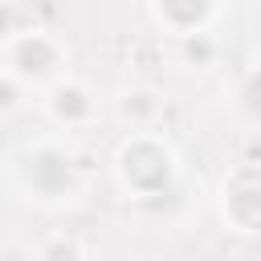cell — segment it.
Wrapping results in <instances>:
<instances>
[{"instance_id": "1", "label": "cell", "mask_w": 261, "mask_h": 261, "mask_svg": "<svg viewBox=\"0 0 261 261\" xmlns=\"http://www.w3.org/2000/svg\"><path fill=\"white\" fill-rule=\"evenodd\" d=\"M114 175L130 196H159L175 179V155L159 135L135 130L114 155Z\"/></svg>"}, {"instance_id": "2", "label": "cell", "mask_w": 261, "mask_h": 261, "mask_svg": "<svg viewBox=\"0 0 261 261\" xmlns=\"http://www.w3.org/2000/svg\"><path fill=\"white\" fill-rule=\"evenodd\" d=\"M8 73L20 86H41V82H57L61 73V45L57 37H49L45 29H16L8 41Z\"/></svg>"}, {"instance_id": "3", "label": "cell", "mask_w": 261, "mask_h": 261, "mask_svg": "<svg viewBox=\"0 0 261 261\" xmlns=\"http://www.w3.org/2000/svg\"><path fill=\"white\" fill-rule=\"evenodd\" d=\"M20 175H24V188L37 192L41 200H65L77 184L73 159L53 143H41L37 151H29L24 163H20Z\"/></svg>"}, {"instance_id": "4", "label": "cell", "mask_w": 261, "mask_h": 261, "mask_svg": "<svg viewBox=\"0 0 261 261\" xmlns=\"http://www.w3.org/2000/svg\"><path fill=\"white\" fill-rule=\"evenodd\" d=\"M224 216L237 232H257L261 220V200H257V167L241 163L228 184H224Z\"/></svg>"}, {"instance_id": "5", "label": "cell", "mask_w": 261, "mask_h": 261, "mask_svg": "<svg viewBox=\"0 0 261 261\" xmlns=\"http://www.w3.org/2000/svg\"><path fill=\"white\" fill-rule=\"evenodd\" d=\"M45 110H49V118L61 122V126H82V122L94 118L98 102H94L90 86H82V82H73V77H57V82L49 86V94H45Z\"/></svg>"}, {"instance_id": "6", "label": "cell", "mask_w": 261, "mask_h": 261, "mask_svg": "<svg viewBox=\"0 0 261 261\" xmlns=\"http://www.w3.org/2000/svg\"><path fill=\"white\" fill-rule=\"evenodd\" d=\"M212 8H216V0H151L155 20H159L167 33H175V37L204 33Z\"/></svg>"}, {"instance_id": "7", "label": "cell", "mask_w": 261, "mask_h": 261, "mask_svg": "<svg viewBox=\"0 0 261 261\" xmlns=\"http://www.w3.org/2000/svg\"><path fill=\"white\" fill-rule=\"evenodd\" d=\"M118 110L130 118L135 130H151V122H155V114H159V94H155V90H130V94L118 102Z\"/></svg>"}, {"instance_id": "8", "label": "cell", "mask_w": 261, "mask_h": 261, "mask_svg": "<svg viewBox=\"0 0 261 261\" xmlns=\"http://www.w3.org/2000/svg\"><path fill=\"white\" fill-rule=\"evenodd\" d=\"M37 261H86V253H82V245L73 237L57 232V237H45L37 245Z\"/></svg>"}, {"instance_id": "9", "label": "cell", "mask_w": 261, "mask_h": 261, "mask_svg": "<svg viewBox=\"0 0 261 261\" xmlns=\"http://www.w3.org/2000/svg\"><path fill=\"white\" fill-rule=\"evenodd\" d=\"M12 33H16V12H12V4H8V0H0V37L8 41Z\"/></svg>"}]
</instances>
